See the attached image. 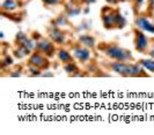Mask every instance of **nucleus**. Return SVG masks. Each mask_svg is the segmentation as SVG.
I'll use <instances>...</instances> for the list:
<instances>
[{"mask_svg":"<svg viewBox=\"0 0 154 135\" xmlns=\"http://www.w3.org/2000/svg\"><path fill=\"white\" fill-rule=\"evenodd\" d=\"M103 66L110 72L121 75L123 77H146L147 70L138 61L137 62H125V61H114L109 60L103 62Z\"/></svg>","mask_w":154,"mask_h":135,"instance_id":"1","label":"nucleus"},{"mask_svg":"<svg viewBox=\"0 0 154 135\" xmlns=\"http://www.w3.org/2000/svg\"><path fill=\"white\" fill-rule=\"evenodd\" d=\"M97 50L102 54H104L109 60H114V61H125V62H133L134 57L132 56L130 50L122 47L117 43L110 42V43H99L97 44Z\"/></svg>","mask_w":154,"mask_h":135,"instance_id":"2","label":"nucleus"},{"mask_svg":"<svg viewBox=\"0 0 154 135\" xmlns=\"http://www.w3.org/2000/svg\"><path fill=\"white\" fill-rule=\"evenodd\" d=\"M101 21L107 30L123 29L126 26V20L119 9L110 6H106L101 10Z\"/></svg>","mask_w":154,"mask_h":135,"instance_id":"3","label":"nucleus"},{"mask_svg":"<svg viewBox=\"0 0 154 135\" xmlns=\"http://www.w3.org/2000/svg\"><path fill=\"white\" fill-rule=\"evenodd\" d=\"M69 51L72 53L73 58L75 59L81 65H87L91 60H92V51L91 49L86 47L82 44H80L79 42H77L75 44H71L69 46Z\"/></svg>","mask_w":154,"mask_h":135,"instance_id":"4","label":"nucleus"},{"mask_svg":"<svg viewBox=\"0 0 154 135\" xmlns=\"http://www.w3.org/2000/svg\"><path fill=\"white\" fill-rule=\"evenodd\" d=\"M151 40L152 39L147 37L143 30L138 29L136 27L133 28V44H134V49L137 52L146 54L149 44H151Z\"/></svg>","mask_w":154,"mask_h":135,"instance_id":"5","label":"nucleus"},{"mask_svg":"<svg viewBox=\"0 0 154 135\" xmlns=\"http://www.w3.org/2000/svg\"><path fill=\"white\" fill-rule=\"evenodd\" d=\"M46 32H48V37L50 38L57 46H64L67 43V34L69 32L63 28L50 24L46 28Z\"/></svg>","mask_w":154,"mask_h":135,"instance_id":"6","label":"nucleus"},{"mask_svg":"<svg viewBox=\"0 0 154 135\" xmlns=\"http://www.w3.org/2000/svg\"><path fill=\"white\" fill-rule=\"evenodd\" d=\"M36 51L43 53L44 56H46L48 58H54L56 56V51H57V47H56V44L50 39L49 37H42L39 38L38 40L36 42Z\"/></svg>","mask_w":154,"mask_h":135,"instance_id":"7","label":"nucleus"},{"mask_svg":"<svg viewBox=\"0 0 154 135\" xmlns=\"http://www.w3.org/2000/svg\"><path fill=\"white\" fill-rule=\"evenodd\" d=\"M27 65H32L36 67L41 68L43 72L49 69L51 64H50V58H48L46 56H44L43 53L38 52V51H32L31 54L28 57L27 60Z\"/></svg>","mask_w":154,"mask_h":135,"instance_id":"8","label":"nucleus"},{"mask_svg":"<svg viewBox=\"0 0 154 135\" xmlns=\"http://www.w3.org/2000/svg\"><path fill=\"white\" fill-rule=\"evenodd\" d=\"M134 27L143 30L144 32H149L154 35V22L146 15H136L134 16Z\"/></svg>","mask_w":154,"mask_h":135,"instance_id":"9","label":"nucleus"},{"mask_svg":"<svg viewBox=\"0 0 154 135\" xmlns=\"http://www.w3.org/2000/svg\"><path fill=\"white\" fill-rule=\"evenodd\" d=\"M81 4H79L77 0H69L64 4V12L69 15V17H75L78 15L82 13V8H81Z\"/></svg>","mask_w":154,"mask_h":135,"instance_id":"10","label":"nucleus"},{"mask_svg":"<svg viewBox=\"0 0 154 135\" xmlns=\"http://www.w3.org/2000/svg\"><path fill=\"white\" fill-rule=\"evenodd\" d=\"M23 6L21 0H4L1 2V13H14Z\"/></svg>","mask_w":154,"mask_h":135,"instance_id":"11","label":"nucleus"},{"mask_svg":"<svg viewBox=\"0 0 154 135\" xmlns=\"http://www.w3.org/2000/svg\"><path fill=\"white\" fill-rule=\"evenodd\" d=\"M78 42L80 44H82L84 46L88 47V49H95L97 44H96V38L94 37L91 34H86V32H82L78 36Z\"/></svg>","mask_w":154,"mask_h":135,"instance_id":"12","label":"nucleus"},{"mask_svg":"<svg viewBox=\"0 0 154 135\" xmlns=\"http://www.w3.org/2000/svg\"><path fill=\"white\" fill-rule=\"evenodd\" d=\"M56 57H57V59L59 60L62 64H66V62H69V61L75 60L74 58H73V56H72L71 51L67 50V49H65V47H63V46L57 47Z\"/></svg>","mask_w":154,"mask_h":135,"instance_id":"13","label":"nucleus"},{"mask_svg":"<svg viewBox=\"0 0 154 135\" xmlns=\"http://www.w3.org/2000/svg\"><path fill=\"white\" fill-rule=\"evenodd\" d=\"M31 51L29 47H27L26 45H14L13 47V57L16 58V59H22V58H26V57H29L31 54Z\"/></svg>","mask_w":154,"mask_h":135,"instance_id":"14","label":"nucleus"},{"mask_svg":"<svg viewBox=\"0 0 154 135\" xmlns=\"http://www.w3.org/2000/svg\"><path fill=\"white\" fill-rule=\"evenodd\" d=\"M50 24L56 26V27H59V28H65V27H71V22H69V15L66 14L65 12L59 14L58 16H56L54 20L51 21Z\"/></svg>","mask_w":154,"mask_h":135,"instance_id":"15","label":"nucleus"},{"mask_svg":"<svg viewBox=\"0 0 154 135\" xmlns=\"http://www.w3.org/2000/svg\"><path fill=\"white\" fill-rule=\"evenodd\" d=\"M63 69H64V72L69 75V76H72L80 68H79L78 64L75 62V60H72V61H69L66 64H63Z\"/></svg>","mask_w":154,"mask_h":135,"instance_id":"16","label":"nucleus"},{"mask_svg":"<svg viewBox=\"0 0 154 135\" xmlns=\"http://www.w3.org/2000/svg\"><path fill=\"white\" fill-rule=\"evenodd\" d=\"M0 65H1V70L4 72L6 68L12 67V66L14 65V58H13L12 56H9L8 53H2Z\"/></svg>","mask_w":154,"mask_h":135,"instance_id":"17","label":"nucleus"},{"mask_svg":"<svg viewBox=\"0 0 154 135\" xmlns=\"http://www.w3.org/2000/svg\"><path fill=\"white\" fill-rule=\"evenodd\" d=\"M138 62L146 69L147 72L154 73V59L152 58H146V59H139Z\"/></svg>","mask_w":154,"mask_h":135,"instance_id":"18","label":"nucleus"},{"mask_svg":"<svg viewBox=\"0 0 154 135\" xmlns=\"http://www.w3.org/2000/svg\"><path fill=\"white\" fill-rule=\"evenodd\" d=\"M27 74H28V76H31V77H37V76H42L43 70L41 68L36 67V66L27 65Z\"/></svg>","mask_w":154,"mask_h":135,"instance_id":"19","label":"nucleus"},{"mask_svg":"<svg viewBox=\"0 0 154 135\" xmlns=\"http://www.w3.org/2000/svg\"><path fill=\"white\" fill-rule=\"evenodd\" d=\"M28 38H29V36H28L26 32H23V31H17V34L15 35V38H14V45L23 44Z\"/></svg>","mask_w":154,"mask_h":135,"instance_id":"20","label":"nucleus"},{"mask_svg":"<svg viewBox=\"0 0 154 135\" xmlns=\"http://www.w3.org/2000/svg\"><path fill=\"white\" fill-rule=\"evenodd\" d=\"M22 74H23L22 66H15L13 69H9L7 76H9V77H20Z\"/></svg>","mask_w":154,"mask_h":135,"instance_id":"21","label":"nucleus"},{"mask_svg":"<svg viewBox=\"0 0 154 135\" xmlns=\"http://www.w3.org/2000/svg\"><path fill=\"white\" fill-rule=\"evenodd\" d=\"M43 5L45 7H51V6H57L62 4V0H42Z\"/></svg>","mask_w":154,"mask_h":135,"instance_id":"22","label":"nucleus"},{"mask_svg":"<svg viewBox=\"0 0 154 135\" xmlns=\"http://www.w3.org/2000/svg\"><path fill=\"white\" fill-rule=\"evenodd\" d=\"M146 56H148V58L154 59V40H153V43H152V40H151V44H149V47H148V50H147Z\"/></svg>","mask_w":154,"mask_h":135,"instance_id":"23","label":"nucleus"},{"mask_svg":"<svg viewBox=\"0 0 154 135\" xmlns=\"http://www.w3.org/2000/svg\"><path fill=\"white\" fill-rule=\"evenodd\" d=\"M79 4H81V5H86V6H88V5H92L94 4L96 0H77Z\"/></svg>","mask_w":154,"mask_h":135,"instance_id":"24","label":"nucleus"},{"mask_svg":"<svg viewBox=\"0 0 154 135\" xmlns=\"http://www.w3.org/2000/svg\"><path fill=\"white\" fill-rule=\"evenodd\" d=\"M42 76H50V77H52V76H54V74H52V73H43V74H42Z\"/></svg>","mask_w":154,"mask_h":135,"instance_id":"25","label":"nucleus"},{"mask_svg":"<svg viewBox=\"0 0 154 135\" xmlns=\"http://www.w3.org/2000/svg\"><path fill=\"white\" fill-rule=\"evenodd\" d=\"M121 1H128V2H134L136 0H121Z\"/></svg>","mask_w":154,"mask_h":135,"instance_id":"26","label":"nucleus"}]
</instances>
